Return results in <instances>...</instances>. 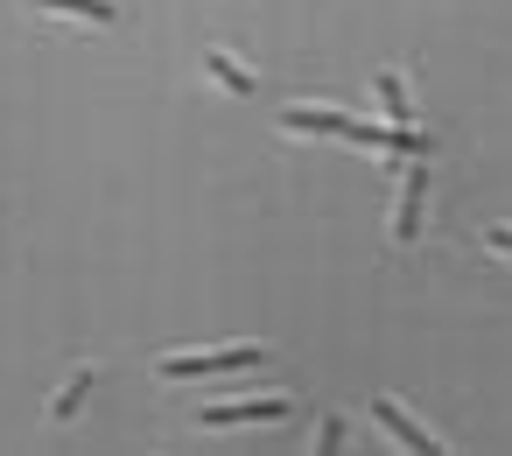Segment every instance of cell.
I'll return each instance as SVG.
<instances>
[{
  "instance_id": "cell-8",
  "label": "cell",
  "mask_w": 512,
  "mask_h": 456,
  "mask_svg": "<svg viewBox=\"0 0 512 456\" xmlns=\"http://www.w3.org/2000/svg\"><path fill=\"white\" fill-rule=\"evenodd\" d=\"M204 71H211V78H218V85H225V92H239V99H246V92H253V85H260V78H253V71H246V64H232V57H225V50H204Z\"/></svg>"
},
{
  "instance_id": "cell-5",
  "label": "cell",
  "mask_w": 512,
  "mask_h": 456,
  "mask_svg": "<svg viewBox=\"0 0 512 456\" xmlns=\"http://www.w3.org/2000/svg\"><path fill=\"white\" fill-rule=\"evenodd\" d=\"M372 92H379V120H386V127H414V99H407L400 71H379Z\"/></svg>"
},
{
  "instance_id": "cell-4",
  "label": "cell",
  "mask_w": 512,
  "mask_h": 456,
  "mask_svg": "<svg viewBox=\"0 0 512 456\" xmlns=\"http://www.w3.org/2000/svg\"><path fill=\"white\" fill-rule=\"evenodd\" d=\"M372 421H379L393 442H407V449H442V435H435V428H421L414 414H400V400H386V393L372 400Z\"/></svg>"
},
{
  "instance_id": "cell-9",
  "label": "cell",
  "mask_w": 512,
  "mask_h": 456,
  "mask_svg": "<svg viewBox=\"0 0 512 456\" xmlns=\"http://www.w3.org/2000/svg\"><path fill=\"white\" fill-rule=\"evenodd\" d=\"M316 449H344V414H323V428H316Z\"/></svg>"
},
{
  "instance_id": "cell-7",
  "label": "cell",
  "mask_w": 512,
  "mask_h": 456,
  "mask_svg": "<svg viewBox=\"0 0 512 456\" xmlns=\"http://www.w3.org/2000/svg\"><path fill=\"white\" fill-rule=\"evenodd\" d=\"M92 379H99V372H92V365H78V372H71V379H64V386L50 393V421H71V414L85 407V393H92Z\"/></svg>"
},
{
  "instance_id": "cell-1",
  "label": "cell",
  "mask_w": 512,
  "mask_h": 456,
  "mask_svg": "<svg viewBox=\"0 0 512 456\" xmlns=\"http://www.w3.org/2000/svg\"><path fill=\"white\" fill-rule=\"evenodd\" d=\"M260 358H267V344H218V351H169V358H155V372L162 379H225Z\"/></svg>"
},
{
  "instance_id": "cell-3",
  "label": "cell",
  "mask_w": 512,
  "mask_h": 456,
  "mask_svg": "<svg viewBox=\"0 0 512 456\" xmlns=\"http://www.w3.org/2000/svg\"><path fill=\"white\" fill-rule=\"evenodd\" d=\"M393 169H400V197H393V225H386V232L407 246V239L421 232V218H428V169H421V162H393Z\"/></svg>"
},
{
  "instance_id": "cell-6",
  "label": "cell",
  "mask_w": 512,
  "mask_h": 456,
  "mask_svg": "<svg viewBox=\"0 0 512 456\" xmlns=\"http://www.w3.org/2000/svg\"><path fill=\"white\" fill-rule=\"evenodd\" d=\"M43 15H78V22H99V29H113L120 22V0H36Z\"/></svg>"
},
{
  "instance_id": "cell-2",
  "label": "cell",
  "mask_w": 512,
  "mask_h": 456,
  "mask_svg": "<svg viewBox=\"0 0 512 456\" xmlns=\"http://www.w3.org/2000/svg\"><path fill=\"white\" fill-rule=\"evenodd\" d=\"M288 414H295L288 393H267V400H204L197 428H253V421H288Z\"/></svg>"
}]
</instances>
